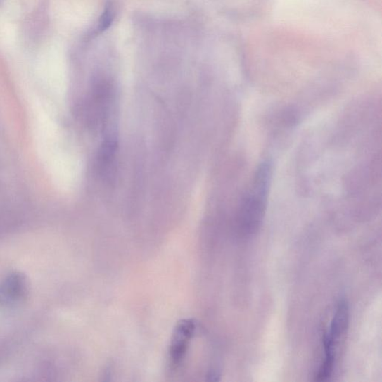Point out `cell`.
<instances>
[{"mask_svg":"<svg viewBox=\"0 0 382 382\" xmlns=\"http://www.w3.org/2000/svg\"><path fill=\"white\" fill-rule=\"evenodd\" d=\"M272 166L263 163L257 168L250 186L240 201L237 216V228L243 238H250L260 230L267 212Z\"/></svg>","mask_w":382,"mask_h":382,"instance_id":"obj_1","label":"cell"},{"mask_svg":"<svg viewBox=\"0 0 382 382\" xmlns=\"http://www.w3.org/2000/svg\"><path fill=\"white\" fill-rule=\"evenodd\" d=\"M196 330L197 324L193 319H183L177 324L169 348V364L172 369L176 371L186 359Z\"/></svg>","mask_w":382,"mask_h":382,"instance_id":"obj_2","label":"cell"},{"mask_svg":"<svg viewBox=\"0 0 382 382\" xmlns=\"http://www.w3.org/2000/svg\"><path fill=\"white\" fill-rule=\"evenodd\" d=\"M28 282L23 275L12 274L0 285V307L22 302L28 294Z\"/></svg>","mask_w":382,"mask_h":382,"instance_id":"obj_3","label":"cell"},{"mask_svg":"<svg viewBox=\"0 0 382 382\" xmlns=\"http://www.w3.org/2000/svg\"><path fill=\"white\" fill-rule=\"evenodd\" d=\"M350 323V307L346 300L339 302L336 314L329 327V331L326 332L324 340H328L334 347L337 345L340 339L346 334Z\"/></svg>","mask_w":382,"mask_h":382,"instance_id":"obj_4","label":"cell"},{"mask_svg":"<svg viewBox=\"0 0 382 382\" xmlns=\"http://www.w3.org/2000/svg\"><path fill=\"white\" fill-rule=\"evenodd\" d=\"M117 144L114 139L108 138L102 144L97 155V169L100 174L110 177V172L115 169Z\"/></svg>","mask_w":382,"mask_h":382,"instance_id":"obj_5","label":"cell"},{"mask_svg":"<svg viewBox=\"0 0 382 382\" xmlns=\"http://www.w3.org/2000/svg\"><path fill=\"white\" fill-rule=\"evenodd\" d=\"M117 15V7L113 0H108L106 2L103 13L98 20L96 32L101 34L108 30L113 24Z\"/></svg>","mask_w":382,"mask_h":382,"instance_id":"obj_6","label":"cell"}]
</instances>
